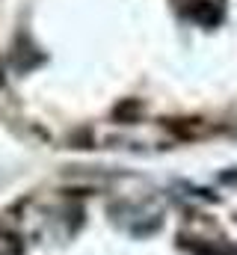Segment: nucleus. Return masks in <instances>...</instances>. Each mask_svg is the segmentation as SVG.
I'll return each instance as SVG.
<instances>
[{
    "label": "nucleus",
    "instance_id": "nucleus-1",
    "mask_svg": "<svg viewBox=\"0 0 237 255\" xmlns=\"http://www.w3.org/2000/svg\"><path fill=\"white\" fill-rule=\"evenodd\" d=\"M0 255H15V244L9 238H0Z\"/></svg>",
    "mask_w": 237,
    "mask_h": 255
}]
</instances>
